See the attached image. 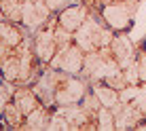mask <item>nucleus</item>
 <instances>
[{"label": "nucleus", "mask_w": 146, "mask_h": 131, "mask_svg": "<svg viewBox=\"0 0 146 131\" xmlns=\"http://www.w3.org/2000/svg\"><path fill=\"white\" fill-rule=\"evenodd\" d=\"M138 49H140V51H142V53L146 55V34L142 36V40H138Z\"/></svg>", "instance_id": "0eeeda50"}, {"label": "nucleus", "mask_w": 146, "mask_h": 131, "mask_svg": "<svg viewBox=\"0 0 146 131\" xmlns=\"http://www.w3.org/2000/svg\"><path fill=\"white\" fill-rule=\"evenodd\" d=\"M11 93H13V85L7 83V80L0 76V118H2V112L7 108V102L11 99Z\"/></svg>", "instance_id": "423d86ee"}, {"label": "nucleus", "mask_w": 146, "mask_h": 131, "mask_svg": "<svg viewBox=\"0 0 146 131\" xmlns=\"http://www.w3.org/2000/svg\"><path fill=\"white\" fill-rule=\"evenodd\" d=\"M32 89L36 95L47 104L51 114L59 108H68V106L83 104L85 97L91 91V83L85 76L78 74H68L62 70H55L44 66L40 76L32 83Z\"/></svg>", "instance_id": "f03ea898"}, {"label": "nucleus", "mask_w": 146, "mask_h": 131, "mask_svg": "<svg viewBox=\"0 0 146 131\" xmlns=\"http://www.w3.org/2000/svg\"><path fill=\"white\" fill-rule=\"evenodd\" d=\"M44 70L36 47L34 32L9 19H0V76L13 87L32 85Z\"/></svg>", "instance_id": "f257e3e1"}, {"label": "nucleus", "mask_w": 146, "mask_h": 131, "mask_svg": "<svg viewBox=\"0 0 146 131\" xmlns=\"http://www.w3.org/2000/svg\"><path fill=\"white\" fill-rule=\"evenodd\" d=\"M0 129H7V127H4V120H2V118H0Z\"/></svg>", "instance_id": "6e6552de"}, {"label": "nucleus", "mask_w": 146, "mask_h": 131, "mask_svg": "<svg viewBox=\"0 0 146 131\" xmlns=\"http://www.w3.org/2000/svg\"><path fill=\"white\" fill-rule=\"evenodd\" d=\"M51 110L47 104L36 95L32 85H19L13 87L11 99L7 102V108L2 112V120L7 129H51Z\"/></svg>", "instance_id": "7ed1b4c3"}, {"label": "nucleus", "mask_w": 146, "mask_h": 131, "mask_svg": "<svg viewBox=\"0 0 146 131\" xmlns=\"http://www.w3.org/2000/svg\"><path fill=\"white\" fill-rule=\"evenodd\" d=\"M114 32H129L133 28L140 0H80Z\"/></svg>", "instance_id": "39448f33"}, {"label": "nucleus", "mask_w": 146, "mask_h": 131, "mask_svg": "<svg viewBox=\"0 0 146 131\" xmlns=\"http://www.w3.org/2000/svg\"><path fill=\"white\" fill-rule=\"evenodd\" d=\"M59 11L62 7L57 0H0V15L30 32L42 28Z\"/></svg>", "instance_id": "20e7f679"}]
</instances>
